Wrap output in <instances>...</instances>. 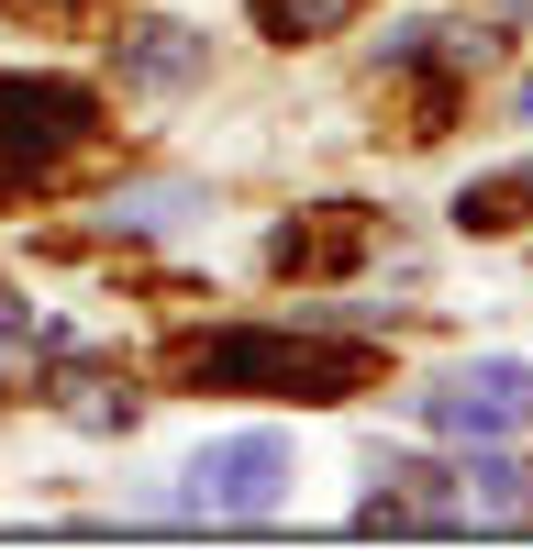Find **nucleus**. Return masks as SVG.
<instances>
[{
  "mask_svg": "<svg viewBox=\"0 0 533 555\" xmlns=\"http://www.w3.org/2000/svg\"><path fill=\"white\" fill-rule=\"evenodd\" d=\"M522 222H533V167H500V178L456 190V234H522Z\"/></svg>",
  "mask_w": 533,
  "mask_h": 555,
  "instance_id": "nucleus-7",
  "label": "nucleus"
},
{
  "mask_svg": "<svg viewBox=\"0 0 533 555\" xmlns=\"http://www.w3.org/2000/svg\"><path fill=\"white\" fill-rule=\"evenodd\" d=\"M101 145V101L78 78H0V211Z\"/></svg>",
  "mask_w": 533,
  "mask_h": 555,
  "instance_id": "nucleus-2",
  "label": "nucleus"
},
{
  "mask_svg": "<svg viewBox=\"0 0 533 555\" xmlns=\"http://www.w3.org/2000/svg\"><path fill=\"white\" fill-rule=\"evenodd\" d=\"M200 78H211V34H190V23L122 34V89H200Z\"/></svg>",
  "mask_w": 533,
  "mask_h": 555,
  "instance_id": "nucleus-5",
  "label": "nucleus"
},
{
  "mask_svg": "<svg viewBox=\"0 0 533 555\" xmlns=\"http://www.w3.org/2000/svg\"><path fill=\"white\" fill-rule=\"evenodd\" d=\"M511 12H533V0H511Z\"/></svg>",
  "mask_w": 533,
  "mask_h": 555,
  "instance_id": "nucleus-12",
  "label": "nucleus"
},
{
  "mask_svg": "<svg viewBox=\"0 0 533 555\" xmlns=\"http://www.w3.org/2000/svg\"><path fill=\"white\" fill-rule=\"evenodd\" d=\"M367 0H256V23H266V44H323V34H344Z\"/></svg>",
  "mask_w": 533,
  "mask_h": 555,
  "instance_id": "nucleus-8",
  "label": "nucleus"
},
{
  "mask_svg": "<svg viewBox=\"0 0 533 555\" xmlns=\"http://www.w3.org/2000/svg\"><path fill=\"white\" fill-rule=\"evenodd\" d=\"M23 12H78V0H23Z\"/></svg>",
  "mask_w": 533,
  "mask_h": 555,
  "instance_id": "nucleus-10",
  "label": "nucleus"
},
{
  "mask_svg": "<svg viewBox=\"0 0 533 555\" xmlns=\"http://www.w3.org/2000/svg\"><path fill=\"white\" fill-rule=\"evenodd\" d=\"M190 389H256V400H355L367 389V345H334L323 322H234L178 356Z\"/></svg>",
  "mask_w": 533,
  "mask_h": 555,
  "instance_id": "nucleus-1",
  "label": "nucleus"
},
{
  "mask_svg": "<svg viewBox=\"0 0 533 555\" xmlns=\"http://www.w3.org/2000/svg\"><path fill=\"white\" fill-rule=\"evenodd\" d=\"M522 122H533V78H522Z\"/></svg>",
  "mask_w": 533,
  "mask_h": 555,
  "instance_id": "nucleus-11",
  "label": "nucleus"
},
{
  "mask_svg": "<svg viewBox=\"0 0 533 555\" xmlns=\"http://www.w3.org/2000/svg\"><path fill=\"white\" fill-rule=\"evenodd\" d=\"M178 211H200V190H122L101 222H133V234H156V222H178Z\"/></svg>",
  "mask_w": 533,
  "mask_h": 555,
  "instance_id": "nucleus-9",
  "label": "nucleus"
},
{
  "mask_svg": "<svg viewBox=\"0 0 533 555\" xmlns=\"http://www.w3.org/2000/svg\"><path fill=\"white\" fill-rule=\"evenodd\" d=\"M334 222H289V234L278 245H266V256H278V278H323V267H344L355 245H367V222H355V201H323Z\"/></svg>",
  "mask_w": 533,
  "mask_h": 555,
  "instance_id": "nucleus-6",
  "label": "nucleus"
},
{
  "mask_svg": "<svg viewBox=\"0 0 533 555\" xmlns=\"http://www.w3.org/2000/svg\"><path fill=\"white\" fill-rule=\"evenodd\" d=\"M289 500V444L278 434H222L178 467V512L190 522H266Z\"/></svg>",
  "mask_w": 533,
  "mask_h": 555,
  "instance_id": "nucleus-3",
  "label": "nucleus"
},
{
  "mask_svg": "<svg viewBox=\"0 0 533 555\" xmlns=\"http://www.w3.org/2000/svg\"><path fill=\"white\" fill-rule=\"evenodd\" d=\"M412 411L433 434H456V444H511L533 423V366L522 356H467V366H444L433 389H412Z\"/></svg>",
  "mask_w": 533,
  "mask_h": 555,
  "instance_id": "nucleus-4",
  "label": "nucleus"
}]
</instances>
